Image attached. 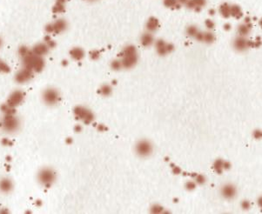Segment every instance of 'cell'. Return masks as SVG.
Masks as SVG:
<instances>
[{"mask_svg": "<svg viewBox=\"0 0 262 214\" xmlns=\"http://www.w3.org/2000/svg\"><path fill=\"white\" fill-rule=\"evenodd\" d=\"M196 181H197V183L203 184L205 182V177L203 175H198L196 177Z\"/></svg>", "mask_w": 262, "mask_h": 214, "instance_id": "37", "label": "cell"}, {"mask_svg": "<svg viewBox=\"0 0 262 214\" xmlns=\"http://www.w3.org/2000/svg\"><path fill=\"white\" fill-rule=\"evenodd\" d=\"M136 53V48L135 46L133 45H128L127 47H125L124 49V51L122 52L121 53V57L123 56H127V55H133V54H135Z\"/></svg>", "mask_w": 262, "mask_h": 214, "instance_id": "23", "label": "cell"}, {"mask_svg": "<svg viewBox=\"0 0 262 214\" xmlns=\"http://www.w3.org/2000/svg\"><path fill=\"white\" fill-rule=\"evenodd\" d=\"M112 92V89L109 84H104L98 90V93L102 94L103 96H109Z\"/></svg>", "mask_w": 262, "mask_h": 214, "instance_id": "22", "label": "cell"}, {"mask_svg": "<svg viewBox=\"0 0 262 214\" xmlns=\"http://www.w3.org/2000/svg\"><path fill=\"white\" fill-rule=\"evenodd\" d=\"M157 52L160 54V56H164L165 55L167 52H166V49H165V45L163 46V47H160V48H157Z\"/></svg>", "mask_w": 262, "mask_h": 214, "instance_id": "34", "label": "cell"}, {"mask_svg": "<svg viewBox=\"0 0 262 214\" xmlns=\"http://www.w3.org/2000/svg\"><path fill=\"white\" fill-rule=\"evenodd\" d=\"M88 1H95V0H88Z\"/></svg>", "mask_w": 262, "mask_h": 214, "instance_id": "52", "label": "cell"}, {"mask_svg": "<svg viewBox=\"0 0 262 214\" xmlns=\"http://www.w3.org/2000/svg\"><path fill=\"white\" fill-rule=\"evenodd\" d=\"M214 39H215V37L212 32L207 31V32L203 33V41H205L206 43H213Z\"/></svg>", "mask_w": 262, "mask_h": 214, "instance_id": "25", "label": "cell"}, {"mask_svg": "<svg viewBox=\"0 0 262 214\" xmlns=\"http://www.w3.org/2000/svg\"><path fill=\"white\" fill-rule=\"evenodd\" d=\"M230 166H231L230 163H228V162H223V167H224V168L228 169V168H230Z\"/></svg>", "mask_w": 262, "mask_h": 214, "instance_id": "43", "label": "cell"}, {"mask_svg": "<svg viewBox=\"0 0 262 214\" xmlns=\"http://www.w3.org/2000/svg\"><path fill=\"white\" fill-rule=\"evenodd\" d=\"M66 10V7H65V5L63 4H59V3H55V5L52 7V12L55 14H59L62 13L65 11Z\"/></svg>", "mask_w": 262, "mask_h": 214, "instance_id": "24", "label": "cell"}, {"mask_svg": "<svg viewBox=\"0 0 262 214\" xmlns=\"http://www.w3.org/2000/svg\"><path fill=\"white\" fill-rule=\"evenodd\" d=\"M196 184L195 183H193V182H188V183H187V184H186V187L188 189V190H193L194 188H195Z\"/></svg>", "mask_w": 262, "mask_h": 214, "instance_id": "38", "label": "cell"}, {"mask_svg": "<svg viewBox=\"0 0 262 214\" xmlns=\"http://www.w3.org/2000/svg\"><path fill=\"white\" fill-rule=\"evenodd\" d=\"M198 32V28L194 25H191L187 28V33L188 36H191V37H195V35L197 34Z\"/></svg>", "mask_w": 262, "mask_h": 214, "instance_id": "27", "label": "cell"}, {"mask_svg": "<svg viewBox=\"0 0 262 214\" xmlns=\"http://www.w3.org/2000/svg\"><path fill=\"white\" fill-rule=\"evenodd\" d=\"M219 11L224 18H227L230 17V5H228L227 3H224L220 5Z\"/></svg>", "mask_w": 262, "mask_h": 214, "instance_id": "19", "label": "cell"}, {"mask_svg": "<svg viewBox=\"0 0 262 214\" xmlns=\"http://www.w3.org/2000/svg\"><path fill=\"white\" fill-rule=\"evenodd\" d=\"M162 211H163V207H162V206H160V205H153L151 209V212H152V213H160V212H161Z\"/></svg>", "mask_w": 262, "mask_h": 214, "instance_id": "31", "label": "cell"}, {"mask_svg": "<svg viewBox=\"0 0 262 214\" xmlns=\"http://www.w3.org/2000/svg\"><path fill=\"white\" fill-rule=\"evenodd\" d=\"M90 57H91L92 59L96 60V59H98V57H100V52H99L98 51H97V50L92 51V52H90Z\"/></svg>", "mask_w": 262, "mask_h": 214, "instance_id": "32", "label": "cell"}, {"mask_svg": "<svg viewBox=\"0 0 262 214\" xmlns=\"http://www.w3.org/2000/svg\"><path fill=\"white\" fill-rule=\"evenodd\" d=\"M123 59L121 60L122 67L124 68H132L133 66L136 65L138 61V56L137 54H133V55H127V56H123Z\"/></svg>", "mask_w": 262, "mask_h": 214, "instance_id": "9", "label": "cell"}, {"mask_svg": "<svg viewBox=\"0 0 262 214\" xmlns=\"http://www.w3.org/2000/svg\"><path fill=\"white\" fill-rule=\"evenodd\" d=\"M153 42V37L151 34L150 33H145L143 34L142 37H141V44H142L143 46H149L151 45Z\"/></svg>", "mask_w": 262, "mask_h": 214, "instance_id": "17", "label": "cell"}, {"mask_svg": "<svg viewBox=\"0 0 262 214\" xmlns=\"http://www.w3.org/2000/svg\"><path fill=\"white\" fill-rule=\"evenodd\" d=\"M209 13H210V15H214L215 14V10L211 9L209 11Z\"/></svg>", "mask_w": 262, "mask_h": 214, "instance_id": "49", "label": "cell"}, {"mask_svg": "<svg viewBox=\"0 0 262 214\" xmlns=\"http://www.w3.org/2000/svg\"><path fill=\"white\" fill-rule=\"evenodd\" d=\"M70 55L74 60L79 61L82 58H84V52L83 49L79 48V47H75V48H72L70 51Z\"/></svg>", "mask_w": 262, "mask_h": 214, "instance_id": "13", "label": "cell"}, {"mask_svg": "<svg viewBox=\"0 0 262 214\" xmlns=\"http://www.w3.org/2000/svg\"><path fill=\"white\" fill-rule=\"evenodd\" d=\"M111 66L113 70L118 71L121 69V67H122V64H121V61H120V60H114V61L111 62Z\"/></svg>", "mask_w": 262, "mask_h": 214, "instance_id": "29", "label": "cell"}, {"mask_svg": "<svg viewBox=\"0 0 262 214\" xmlns=\"http://www.w3.org/2000/svg\"><path fill=\"white\" fill-rule=\"evenodd\" d=\"M250 20H251V18H249V17H247V18H245V22H246V24H249V23L251 22Z\"/></svg>", "mask_w": 262, "mask_h": 214, "instance_id": "48", "label": "cell"}, {"mask_svg": "<svg viewBox=\"0 0 262 214\" xmlns=\"http://www.w3.org/2000/svg\"><path fill=\"white\" fill-rule=\"evenodd\" d=\"M233 46L236 50L242 52V51H245L249 47V41L245 37L240 36V37L236 38V39L234 40Z\"/></svg>", "mask_w": 262, "mask_h": 214, "instance_id": "10", "label": "cell"}, {"mask_svg": "<svg viewBox=\"0 0 262 214\" xmlns=\"http://www.w3.org/2000/svg\"><path fill=\"white\" fill-rule=\"evenodd\" d=\"M55 179H56V174L52 169L45 168L40 171L38 173V180L44 185H51L53 183Z\"/></svg>", "mask_w": 262, "mask_h": 214, "instance_id": "3", "label": "cell"}, {"mask_svg": "<svg viewBox=\"0 0 262 214\" xmlns=\"http://www.w3.org/2000/svg\"><path fill=\"white\" fill-rule=\"evenodd\" d=\"M67 0H56V3H59V4H63L65 5Z\"/></svg>", "mask_w": 262, "mask_h": 214, "instance_id": "46", "label": "cell"}, {"mask_svg": "<svg viewBox=\"0 0 262 214\" xmlns=\"http://www.w3.org/2000/svg\"><path fill=\"white\" fill-rule=\"evenodd\" d=\"M180 171H181V170H180V169H179L178 167H176V166H175V167L173 168V172H174V173H176V174L179 173Z\"/></svg>", "mask_w": 262, "mask_h": 214, "instance_id": "44", "label": "cell"}, {"mask_svg": "<svg viewBox=\"0 0 262 214\" xmlns=\"http://www.w3.org/2000/svg\"><path fill=\"white\" fill-rule=\"evenodd\" d=\"M43 99L45 104L53 105L58 104V101L60 99V96L57 90H55L53 88H48L45 90V92L43 93Z\"/></svg>", "mask_w": 262, "mask_h": 214, "instance_id": "2", "label": "cell"}, {"mask_svg": "<svg viewBox=\"0 0 262 214\" xmlns=\"http://www.w3.org/2000/svg\"><path fill=\"white\" fill-rule=\"evenodd\" d=\"M192 2L194 3L195 5V8L196 7H200L202 8V6H204L206 4V0H192ZM194 8V9H195Z\"/></svg>", "mask_w": 262, "mask_h": 214, "instance_id": "33", "label": "cell"}, {"mask_svg": "<svg viewBox=\"0 0 262 214\" xmlns=\"http://www.w3.org/2000/svg\"><path fill=\"white\" fill-rule=\"evenodd\" d=\"M224 28H225L226 30H229V29L231 28V25H230V24H226V25H224Z\"/></svg>", "mask_w": 262, "mask_h": 214, "instance_id": "47", "label": "cell"}, {"mask_svg": "<svg viewBox=\"0 0 262 214\" xmlns=\"http://www.w3.org/2000/svg\"><path fill=\"white\" fill-rule=\"evenodd\" d=\"M177 1H178V4H180V5H186L188 0H177Z\"/></svg>", "mask_w": 262, "mask_h": 214, "instance_id": "45", "label": "cell"}, {"mask_svg": "<svg viewBox=\"0 0 262 214\" xmlns=\"http://www.w3.org/2000/svg\"><path fill=\"white\" fill-rule=\"evenodd\" d=\"M76 130H77V131H80V130H81V128H80V126H77L76 127Z\"/></svg>", "mask_w": 262, "mask_h": 214, "instance_id": "51", "label": "cell"}, {"mask_svg": "<svg viewBox=\"0 0 262 214\" xmlns=\"http://www.w3.org/2000/svg\"><path fill=\"white\" fill-rule=\"evenodd\" d=\"M10 71H11L10 66L5 61L0 59V72H2V73H8V72H10Z\"/></svg>", "mask_w": 262, "mask_h": 214, "instance_id": "26", "label": "cell"}, {"mask_svg": "<svg viewBox=\"0 0 262 214\" xmlns=\"http://www.w3.org/2000/svg\"><path fill=\"white\" fill-rule=\"evenodd\" d=\"M33 77V71L27 68H23L20 71H18V72L15 75V80L18 84H25L30 81Z\"/></svg>", "mask_w": 262, "mask_h": 214, "instance_id": "5", "label": "cell"}, {"mask_svg": "<svg viewBox=\"0 0 262 214\" xmlns=\"http://www.w3.org/2000/svg\"><path fill=\"white\" fill-rule=\"evenodd\" d=\"M230 16L236 18H240L242 16V11L239 5H230Z\"/></svg>", "mask_w": 262, "mask_h": 214, "instance_id": "18", "label": "cell"}, {"mask_svg": "<svg viewBox=\"0 0 262 214\" xmlns=\"http://www.w3.org/2000/svg\"><path fill=\"white\" fill-rule=\"evenodd\" d=\"M205 25H206V26L207 27L208 29H213L214 28V23L212 21V20H210V19H206V22H205Z\"/></svg>", "mask_w": 262, "mask_h": 214, "instance_id": "35", "label": "cell"}, {"mask_svg": "<svg viewBox=\"0 0 262 214\" xmlns=\"http://www.w3.org/2000/svg\"><path fill=\"white\" fill-rule=\"evenodd\" d=\"M163 4L167 8H179L180 6L177 0H163Z\"/></svg>", "mask_w": 262, "mask_h": 214, "instance_id": "21", "label": "cell"}, {"mask_svg": "<svg viewBox=\"0 0 262 214\" xmlns=\"http://www.w3.org/2000/svg\"><path fill=\"white\" fill-rule=\"evenodd\" d=\"M165 49H166V52H167V53L171 52H173V50H174V45H173V44H165Z\"/></svg>", "mask_w": 262, "mask_h": 214, "instance_id": "39", "label": "cell"}, {"mask_svg": "<svg viewBox=\"0 0 262 214\" xmlns=\"http://www.w3.org/2000/svg\"><path fill=\"white\" fill-rule=\"evenodd\" d=\"M165 43L164 40L162 39H159L156 41L155 43V45H156V48H160V47H163V46H165Z\"/></svg>", "mask_w": 262, "mask_h": 214, "instance_id": "36", "label": "cell"}, {"mask_svg": "<svg viewBox=\"0 0 262 214\" xmlns=\"http://www.w3.org/2000/svg\"><path fill=\"white\" fill-rule=\"evenodd\" d=\"M241 206L242 208L245 210H248L249 207H250V204H249L248 201H243L242 204H241Z\"/></svg>", "mask_w": 262, "mask_h": 214, "instance_id": "40", "label": "cell"}, {"mask_svg": "<svg viewBox=\"0 0 262 214\" xmlns=\"http://www.w3.org/2000/svg\"><path fill=\"white\" fill-rule=\"evenodd\" d=\"M253 136H254L255 139H260V138H261V131H255L253 132Z\"/></svg>", "mask_w": 262, "mask_h": 214, "instance_id": "42", "label": "cell"}, {"mask_svg": "<svg viewBox=\"0 0 262 214\" xmlns=\"http://www.w3.org/2000/svg\"><path fill=\"white\" fill-rule=\"evenodd\" d=\"M2 45H3V40H2V39L0 38V48L2 47Z\"/></svg>", "mask_w": 262, "mask_h": 214, "instance_id": "50", "label": "cell"}, {"mask_svg": "<svg viewBox=\"0 0 262 214\" xmlns=\"http://www.w3.org/2000/svg\"><path fill=\"white\" fill-rule=\"evenodd\" d=\"M52 25L53 33L58 34V33L63 32L66 29L67 23L66 20H64L62 18H59V19H57L55 22L52 23Z\"/></svg>", "mask_w": 262, "mask_h": 214, "instance_id": "12", "label": "cell"}, {"mask_svg": "<svg viewBox=\"0 0 262 214\" xmlns=\"http://www.w3.org/2000/svg\"><path fill=\"white\" fill-rule=\"evenodd\" d=\"M196 39L199 40V41H203V32H200L198 31L197 34L195 35Z\"/></svg>", "mask_w": 262, "mask_h": 214, "instance_id": "41", "label": "cell"}, {"mask_svg": "<svg viewBox=\"0 0 262 214\" xmlns=\"http://www.w3.org/2000/svg\"><path fill=\"white\" fill-rule=\"evenodd\" d=\"M25 98V93L20 91V90H17L13 92L11 95L9 96V98H8V102L6 105H8L11 107H16L17 105H18L19 104H21Z\"/></svg>", "mask_w": 262, "mask_h": 214, "instance_id": "6", "label": "cell"}, {"mask_svg": "<svg viewBox=\"0 0 262 214\" xmlns=\"http://www.w3.org/2000/svg\"><path fill=\"white\" fill-rule=\"evenodd\" d=\"M136 151L138 155H140L141 157H147L151 153V145L147 140H142L138 142V144H137Z\"/></svg>", "mask_w": 262, "mask_h": 214, "instance_id": "8", "label": "cell"}, {"mask_svg": "<svg viewBox=\"0 0 262 214\" xmlns=\"http://www.w3.org/2000/svg\"><path fill=\"white\" fill-rule=\"evenodd\" d=\"M236 193V190L233 185L232 184H227L225 185L222 189V194L223 196L227 198H233Z\"/></svg>", "mask_w": 262, "mask_h": 214, "instance_id": "14", "label": "cell"}, {"mask_svg": "<svg viewBox=\"0 0 262 214\" xmlns=\"http://www.w3.org/2000/svg\"><path fill=\"white\" fill-rule=\"evenodd\" d=\"M29 52H30V49L26 47V46H21L18 49V54H19V56L21 57H25L26 54L29 53Z\"/></svg>", "mask_w": 262, "mask_h": 214, "instance_id": "28", "label": "cell"}, {"mask_svg": "<svg viewBox=\"0 0 262 214\" xmlns=\"http://www.w3.org/2000/svg\"><path fill=\"white\" fill-rule=\"evenodd\" d=\"M159 27V20L154 17H151L148 19L147 24V28L148 31H154Z\"/></svg>", "mask_w": 262, "mask_h": 214, "instance_id": "16", "label": "cell"}, {"mask_svg": "<svg viewBox=\"0 0 262 214\" xmlns=\"http://www.w3.org/2000/svg\"><path fill=\"white\" fill-rule=\"evenodd\" d=\"M223 167V161L219 159L217 161L214 163V168L217 170V172L219 173H221V168Z\"/></svg>", "mask_w": 262, "mask_h": 214, "instance_id": "30", "label": "cell"}, {"mask_svg": "<svg viewBox=\"0 0 262 214\" xmlns=\"http://www.w3.org/2000/svg\"><path fill=\"white\" fill-rule=\"evenodd\" d=\"M22 62L25 68L32 71L33 72H40L45 67V60L43 57L36 55L31 51L22 57Z\"/></svg>", "mask_w": 262, "mask_h": 214, "instance_id": "1", "label": "cell"}, {"mask_svg": "<svg viewBox=\"0 0 262 214\" xmlns=\"http://www.w3.org/2000/svg\"><path fill=\"white\" fill-rule=\"evenodd\" d=\"M18 120L17 118H15L12 116V114H6L1 126L4 128V130L6 131H17L18 127Z\"/></svg>", "mask_w": 262, "mask_h": 214, "instance_id": "4", "label": "cell"}, {"mask_svg": "<svg viewBox=\"0 0 262 214\" xmlns=\"http://www.w3.org/2000/svg\"><path fill=\"white\" fill-rule=\"evenodd\" d=\"M251 28H252V25L250 23L249 24H243V25H240V26H239L238 31H239V33H240V36L245 37V36H246L250 32Z\"/></svg>", "mask_w": 262, "mask_h": 214, "instance_id": "20", "label": "cell"}, {"mask_svg": "<svg viewBox=\"0 0 262 214\" xmlns=\"http://www.w3.org/2000/svg\"><path fill=\"white\" fill-rule=\"evenodd\" d=\"M49 47L45 44V43H38L35 44L33 46V48L31 49V52L40 57H44L49 52Z\"/></svg>", "mask_w": 262, "mask_h": 214, "instance_id": "11", "label": "cell"}, {"mask_svg": "<svg viewBox=\"0 0 262 214\" xmlns=\"http://www.w3.org/2000/svg\"><path fill=\"white\" fill-rule=\"evenodd\" d=\"M74 113L81 119H84V123L89 124L91 121L93 120V115L92 112H90V111L85 109L84 107L82 106H77L74 109Z\"/></svg>", "mask_w": 262, "mask_h": 214, "instance_id": "7", "label": "cell"}, {"mask_svg": "<svg viewBox=\"0 0 262 214\" xmlns=\"http://www.w3.org/2000/svg\"><path fill=\"white\" fill-rule=\"evenodd\" d=\"M12 189V183L9 179H3L0 180V191L3 192H9Z\"/></svg>", "mask_w": 262, "mask_h": 214, "instance_id": "15", "label": "cell"}]
</instances>
